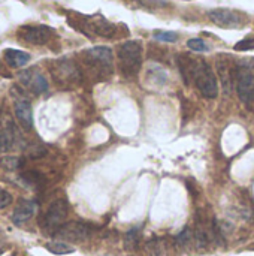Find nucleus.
<instances>
[{"mask_svg":"<svg viewBox=\"0 0 254 256\" xmlns=\"http://www.w3.org/2000/svg\"><path fill=\"white\" fill-rule=\"evenodd\" d=\"M180 70L187 84L190 82V80L195 81V86L202 93V96L208 99L217 98L219 94L217 78L207 62L199 58L180 57Z\"/></svg>","mask_w":254,"mask_h":256,"instance_id":"1","label":"nucleus"},{"mask_svg":"<svg viewBox=\"0 0 254 256\" xmlns=\"http://www.w3.org/2000/svg\"><path fill=\"white\" fill-rule=\"evenodd\" d=\"M118 69L123 76L133 78L142 66V45L139 40H127L117 50Z\"/></svg>","mask_w":254,"mask_h":256,"instance_id":"2","label":"nucleus"},{"mask_svg":"<svg viewBox=\"0 0 254 256\" xmlns=\"http://www.w3.org/2000/svg\"><path fill=\"white\" fill-rule=\"evenodd\" d=\"M85 63L99 76H111L112 74V51L108 46H94L84 51Z\"/></svg>","mask_w":254,"mask_h":256,"instance_id":"3","label":"nucleus"},{"mask_svg":"<svg viewBox=\"0 0 254 256\" xmlns=\"http://www.w3.org/2000/svg\"><path fill=\"white\" fill-rule=\"evenodd\" d=\"M237 90L240 99L246 105L254 104V69L250 64H240L237 68Z\"/></svg>","mask_w":254,"mask_h":256,"instance_id":"4","label":"nucleus"},{"mask_svg":"<svg viewBox=\"0 0 254 256\" xmlns=\"http://www.w3.org/2000/svg\"><path fill=\"white\" fill-rule=\"evenodd\" d=\"M66 216H67V202L64 200H57L46 210L43 220H42V228L46 232L55 234L63 226Z\"/></svg>","mask_w":254,"mask_h":256,"instance_id":"5","label":"nucleus"},{"mask_svg":"<svg viewBox=\"0 0 254 256\" xmlns=\"http://www.w3.org/2000/svg\"><path fill=\"white\" fill-rule=\"evenodd\" d=\"M54 236L60 240H66L72 243H82L90 238L91 226L82 222H69V224H64Z\"/></svg>","mask_w":254,"mask_h":256,"instance_id":"6","label":"nucleus"},{"mask_svg":"<svg viewBox=\"0 0 254 256\" xmlns=\"http://www.w3.org/2000/svg\"><path fill=\"white\" fill-rule=\"evenodd\" d=\"M18 39L31 45H45L54 36V30L48 26H22L18 30Z\"/></svg>","mask_w":254,"mask_h":256,"instance_id":"7","label":"nucleus"},{"mask_svg":"<svg viewBox=\"0 0 254 256\" xmlns=\"http://www.w3.org/2000/svg\"><path fill=\"white\" fill-rule=\"evenodd\" d=\"M208 18L222 28H240L244 22V18L240 12L226 8L211 9L208 12Z\"/></svg>","mask_w":254,"mask_h":256,"instance_id":"8","label":"nucleus"},{"mask_svg":"<svg viewBox=\"0 0 254 256\" xmlns=\"http://www.w3.org/2000/svg\"><path fill=\"white\" fill-rule=\"evenodd\" d=\"M84 26L85 28H88L90 32L103 36V38H112L117 32V27L109 22L108 20H105L102 15H93V16H85L84 18Z\"/></svg>","mask_w":254,"mask_h":256,"instance_id":"9","label":"nucleus"},{"mask_svg":"<svg viewBox=\"0 0 254 256\" xmlns=\"http://www.w3.org/2000/svg\"><path fill=\"white\" fill-rule=\"evenodd\" d=\"M19 80L34 94H40V93H45L48 90V81H46V78L40 72H37L34 69H28V70L21 72L19 74Z\"/></svg>","mask_w":254,"mask_h":256,"instance_id":"10","label":"nucleus"},{"mask_svg":"<svg viewBox=\"0 0 254 256\" xmlns=\"http://www.w3.org/2000/svg\"><path fill=\"white\" fill-rule=\"evenodd\" d=\"M15 117L18 120V123L25 129L30 130L33 128V111H31V104L27 98H24L22 94L19 98L15 99Z\"/></svg>","mask_w":254,"mask_h":256,"instance_id":"11","label":"nucleus"},{"mask_svg":"<svg viewBox=\"0 0 254 256\" xmlns=\"http://www.w3.org/2000/svg\"><path fill=\"white\" fill-rule=\"evenodd\" d=\"M34 213H36V204H34V201L21 200L18 202V206L15 207V210H13L12 222L15 225H21V224L27 222L28 219H31V216H34Z\"/></svg>","mask_w":254,"mask_h":256,"instance_id":"12","label":"nucleus"},{"mask_svg":"<svg viewBox=\"0 0 254 256\" xmlns=\"http://www.w3.org/2000/svg\"><path fill=\"white\" fill-rule=\"evenodd\" d=\"M57 66V72H54V78L57 76L58 80H61L63 82H75L79 81V70L76 69V66L72 62L67 60H61L55 63Z\"/></svg>","mask_w":254,"mask_h":256,"instance_id":"13","label":"nucleus"},{"mask_svg":"<svg viewBox=\"0 0 254 256\" xmlns=\"http://www.w3.org/2000/svg\"><path fill=\"white\" fill-rule=\"evenodd\" d=\"M217 74L222 80L223 84V90L225 93H231L232 90V82L237 78V69L231 66L229 60H219L217 62Z\"/></svg>","mask_w":254,"mask_h":256,"instance_id":"14","label":"nucleus"},{"mask_svg":"<svg viewBox=\"0 0 254 256\" xmlns=\"http://www.w3.org/2000/svg\"><path fill=\"white\" fill-rule=\"evenodd\" d=\"M4 62L10 66V68H22L30 62V54L19 51V50H6L4 51Z\"/></svg>","mask_w":254,"mask_h":256,"instance_id":"15","label":"nucleus"},{"mask_svg":"<svg viewBox=\"0 0 254 256\" xmlns=\"http://www.w3.org/2000/svg\"><path fill=\"white\" fill-rule=\"evenodd\" d=\"M15 144V132L13 129H4L0 132V152H9Z\"/></svg>","mask_w":254,"mask_h":256,"instance_id":"16","label":"nucleus"},{"mask_svg":"<svg viewBox=\"0 0 254 256\" xmlns=\"http://www.w3.org/2000/svg\"><path fill=\"white\" fill-rule=\"evenodd\" d=\"M46 250L54 254V255H69V254H73L75 249L63 242H52V243H46L45 244Z\"/></svg>","mask_w":254,"mask_h":256,"instance_id":"17","label":"nucleus"},{"mask_svg":"<svg viewBox=\"0 0 254 256\" xmlns=\"http://www.w3.org/2000/svg\"><path fill=\"white\" fill-rule=\"evenodd\" d=\"M141 240V232L139 228H133L129 232H126L124 236V249L126 250H135L139 244Z\"/></svg>","mask_w":254,"mask_h":256,"instance_id":"18","label":"nucleus"},{"mask_svg":"<svg viewBox=\"0 0 254 256\" xmlns=\"http://www.w3.org/2000/svg\"><path fill=\"white\" fill-rule=\"evenodd\" d=\"M154 39L160 40V42H169L174 44L178 40V33L177 32H165V30H156L154 32Z\"/></svg>","mask_w":254,"mask_h":256,"instance_id":"19","label":"nucleus"},{"mask_svg":"<svg viewBox=\"0 0 254 256\" xmlns=\"http://www.w3.org/2000/svg\"><path fill=\"white\" fill-rule=\"evenodd\" d=\"M193 240V232L190 228H186L183 232H180L175 238V244L178 248H186L187 244H190V242Z\"/></svg>","mask_w":254,"mask_h":256,"instance_id":"20","label":"nucleus"},{"mask_svg":"<svg viewBox=\"0 0 254 256\" xmlns=\"http://www.w3.org/2000/svg\"><path fill=\"white\" fill-rule=\"evenodd\" d=\"M147 250L150 256H162L163 254V248H162V240L159 238H153L147 243Z\"/></svg>","mask_w":254,"mask_h":256,"instance_id":"21","label":"nucleus"},{"mask_svg":"<svg viewBox=\"0 0 254 256\" xmlns=\"http://www.w3.org/2000/svg\"><path fill=\"white\" fill-rule=\"evenodd\" d=\"M195 242H196V246L199 249H204L207 244H208V232L205 231V228L199 226L195 232Z\"/></svg>","mask_w":254,"mask_h":256,"instance_id":"22","label":"nucleus"},{"mask_svg":"<svg viewBox=\"0 0 254 256\" xmlns=\"http://www.w3.org/2000/svg\"><path fill=\"white\" fill-rule=\"evenodd\" d=\"M187 46H189L192 51H196V52H204V51H208V50H210L208 45H207L202 39H199V38L189 39V40H187Z\"/></svg>","mask_w":254,"mask_h":256,"instance_id":"23","label":"nucleus"},{"mask_svg":"<svg viewBox=\"0 0 254 256\" xmlns=\"http://www.w3.org/2000/svg\"><path fill=\"white\" fill-rule=\"evenodd\" d=\"M21 180L25 183V184H28V186H37L40 182H42V177L37 174V172H25V174H22L21 176Z\"/></svg>","mask_w":254,"mask_h":256,"instance_id":"24","label":"nucleus"},{"mask_svg":"<svg viewBox=\"0 0 254 256\" xmlns=\"http://www.w3.org/2000/svg\"><path fill=\"white\" fill-rule=\"evenodd\" d=\"M235 50H237V51H249V50H254V38H247V39L240 40V42L235 45Z\"/></svg>","mask_w":254,"mask_h":256,"instance_id":"25","label":"nucleus"},{"mask_svg":"<svg viewBox=\"0 0 254 256\" xmlns=\"http://www.w3.org/2000/svg\"><path fill=\"white\" fill-rule=\"evenodd\" d=\"M144 6H151V8H163L169 4V0H139Z\"/></svg>","mask_w":254,"mask_h":256,"instance_id":"26","label":"nucleus"},{"mask_svg":"<svg viewBox=\"0 0 254 256\" xmlns=\"http://www.w3.org/2000/svg\"><path fill=\"white\" fill-rule=\"evenodd\" d=\"M10 202H12V196H10V194H9V192H6V190H3V189H0V210H1V208H4V207H7Z\"/></svg>","mask_w":254,"mask_h":256,"instance_id":"27","label":"nucleus"},{"mask_svg":"<svg viewBox=\"0 0 254 256\" xmlns=\"http://www.w3.org/2000/svg\"><path fill=\"white\" fill-rule=\"evenodd\" d=\"M3 164H6V166H7L9 170H15V168H18V165H19L21 162H19L18 159H15V158H10V156H9L7 159H4V160H3Z\"/></svg>","mask_w":254,"mask_h":256,"instance_id":"28","label":"nucleus"},{"mask_svg":"<svg viewBox=\"0 0 254 256\" xmlns=\"http://www.w3.org/2000/svg\"><path fill=\"white\" fill-rule=\"evenodd\" d=\"M250 249H252V250H254V246H252V248H250Z\"/></svg>","mask_w":254,"mask_h":256,"instance_id":"29","label":"nucleus"}]
</instances>
